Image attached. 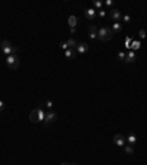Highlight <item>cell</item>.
Instances as JSON below:
<instances>
[{"label": "cell", "instance_id": "cell-1", "mask_svg": "<svg viewBox=\"0 0 147 165\" xmlns=\"http://www.w3.org/2000/svg\"><path fill=\"white\" fill-rule=\"evenodd\" d=\"M113 37V33L109 27H100L97 30V38L101 41H109Z\"/></svg>", "mask_w": 147, "mask_h": 165}, {"label": "cell", "instance_id": "cell-2", "mask_svg": "<svg viewBox=\"0 0 147 165\" xmlns=\"http://www.w3.org/2000/svg\"><path fill=\"white\" fill-rule=\"evenodd\" d=\"M1 52H3V55H4V56L16 55V53H18V47L12 46V44H10V41H7V40H3V41H1Z\"/></svg>", "mask_w": 147, "mask_h": 165}, {"label": "cell", "instance_id": "cell-3", "mask_svg": "<svg viewBox=\"0 0 147 165\" xmlns=\"http://www.w3.org/2000/svg\"><path fill=\"white\" fill-rule=\"evenodd\" d=\"M6 65H7V68L12 71L18 70V67H19V58L16 56V55H9V56H6Z\"/></svg>", "mask_w": 147, "mask_h": 165}, {"label": "cell", "instance_id": "cell-4", "mask_svg": "<svg viewBox=\"0 0 147 165\" xmlns=\"http://www.w3.org/2000/svg\"><path fill=\"white\" fill-rule=\"evenodd\" d=\"M44 117H46V112L43 111V108H38V109H35V111L31 114V121H32V122H43V121H44Z\"/></svg>", "mask_w": 147, "mask_h": 165}, {"label": "cell", "instance_id": "cell-5", "mask_svg": "<svg viewBox=\"0 0 147 165\" xmlns=\"http://www.w3.org/2000/svg\"><path fill=\"white\" fill-rule=\"evenodd\" d=\"M109 18H110L113 22H121L122 13H121V10H118V9H112V10H109Z\"/></svg>", "mask_w": 147, "mask_h": 165}, {"label": "cell", "instance_id": "cell-6", "mask_svg": "<svg viewBox=\"0 0 147 165\" xmlns=\"http://www.w3.org/2000/svg\"><path fill=\"white\" fill-rule=\"evenodd\" d=\"M56 118H57V114L53 112V111H49V112H46V117H44L43 124H44V125H49L50 122H54V121H56Z\"/></svg>", "mask_w": 147, "mask_h": 165}, {"label": "cell", "instance_id": "cell-7", "mask_svg": "<svg viewBox=\"0 0 147 165\" xmlns=\"http://www.w3.org/2000/svg\"><path fill=\"white\" fill-rule=\"evenodd\" d=\"M113 141H115V144L118 146V147H122L126 144V139L123 137L122 134H115V137H113Z\"/></svg>", "mask_w": 147, "mask_h": 165}, {"label": "cell", "instance_id": "cell-8", "mask_svg": "<svg viewBox=\"0 0 147 165\" xmlns=\"http://www.w3.org/2000/svg\"><path fill=\"white\" fill-rule=\"evenodd\" d=\"M88 44L87 43H78L76 44V47H75V52L78 53V55H84L85 52H88Z\"/></svg>", "mask_w": 147, "mask_h": 165}, {"label": "cell", "instance_id": "cell-9", "mask_svg": "<svg viewBox=\"0 0 147 165\" xmlns=\"http://www.w3.org/2000/svg\"><path fill=\"white\" fill-rule=\"evenodd\" d=\"M84 16H85L88 21H93V19L97 16V12H96L93 7H88V9H85V12H84Z\"/></svg>", "mask_w": 147, "mask_h": 165}, {"label": "cell", "instance_id": "cell-10", "mask_svg": "<svg viewBox=\"0 0 147 165\" xmlns=\"http://www.w3.org/2000/svg\"><path fill=\"white\" fill-rule=\"evenodd\" d=\"M110 30H112L113 34H119V33L122 31V24L121 22H113L112 24V27H110Z\"/></svg>", "mask_w": 147, "mask_h": 165}, {"label": "cell", "instance_id": "cell-11", "mask_svg": "<svg viewBox=\"0 0 147 165\" xmlns=\"http://www.w3.org/2000/svg\"><path fill=\"white\" fill-rule=\"evenodd\" d=\"M88 37L91 40L97 38V27L96 25H90V31H88Z\"/></svg>", "mask_w": 147, "mask_h": 165}, {"label": "cell", "instance_id": "cell-12", "mask_svg": "<svg viewBox=\"0 0 147 165\" xmlns=\"http://www.w3.org/2000/svg\"><path fill=\"white\" fill-rule=\"evenodd\" d=\"M137 143V136L134 134V133H129L128 136H126V144H131V146H134Z\"/></svg>", "mask_w": 147, "mask_h": 165}, {"label": "cell", "instance_id": "cell-13", "mask_svg": "<svg viewBox=\"0 0 147 165\" xmlns=\"http://www.w3.org/2000/svg\"><path fill=\"white\" fill-rule=\"evenodd\" d=\"M134 61H135V52H134V50H129V52L126 53L125 62H126V64H131V62H134Z\"/></svg>", "mask_w": 147, "mask_h": 165}, {"label": "cell", "instance_id": "cell-14", "mask_svg": "<svg viewBox=\"0 0 147 165\" xmlns=\"http://www.w3.org/2000/svg\"><path fill=\"white\" fill-rule=\"evenodd\" d=\"M123 152H125L126 155H132V153H134V146L125 144V146H123Z\"/></svg>", "mask_w": 147, "mask_h": 165}, {"label": "cell", "instance_id": "cell-15", "mask_svg": "<svg viewBox=\"0 0 147 165\" xmlns=\"http://www.w3.org/2000/svg\"><path fill=\"white\" fill-rule=\"evenodd\" d=\"M66 43H68V47H69V49H74V50H75V47H76V44H78V43L75 41V38H72V37H71V38H68V40H66Z\"/></svg>", "mask_w": 147, "mask_h": 165}, {"label": "cell", "instance_id": "cell-16", "mask_svg": "<svg viewBox=\"0 0 147 165\" xmlns=\"http://www.w3.org/2000/svg\"><path fill=\"white\" fill-rule=\"evenodd\" d=\"M76 16H69V19H68V24H69V27L71 28H75L76 27Z\"/></svg>", "mask_w": 147, "mask_h": 165}, {"label": "cell", "instance_id": "cell-17", "mask_svg": "<svg viewBox=\"0 0 147 165\" xmlns=\"http://www.w3.org/2000/svg\"><path fill=\"white\" fill-rule=\"evenodd\" d=\"M65 56H66L68 59L75 58V50H74V49H68V50H65Z\"/></svg>", "mask_w": 147, "mask_h": 165}, {"label": "cell", "instance_id": "cell-18", "mask_svg": "<svg viewBox=\"0 0 147 165\" xmlns=\"http://www.w3.org/2000/svg\"><path fill=\"white\" fill-rule=\"evenodd\" d=\"M101 6H103V3H101V1H98V0H94V1H93V9H94V10H96V9L100 10V9H101Z\"/></svg>", "mask_w": 147, "mask_h": 165}, {"label": "cell", "instance_id": "cell-19", "mask_svg": "<svg viewBox=\"0 0 147 165\" xmlns=\"http://www.w3.org/2000/svg\"><path fill=\"white\" fill-rule=\"evenodd\" d=\"M121 19H122L125 24H129V22H131V16H129V15H122V18H121Z\"/></svg>", "mask_w": 147, "mask_h": 165}, {"label": "cell", "instance_id": "cell-20", "mask_svg": "<svg viewBox=\"0 0 147 165\" xmlns=\"http://www.w3.org/2000/svg\"><path fill=\"white\" fill-rule=\"evenodd\" d=\"M118 58H119L121 61H125V58H126V53H125V52H119V53H118Z\"/></svg>", "mask_w": 147, "mask_h": 165}, {"label": "cell", "instance_id": "cell-21", "mask_svg": "<svg viewBox=\"0 0 147 165\" xmlns=\"http://www.w3.org/2000/svg\"><path fill=\"white\" fill-rule=\"evenodd\" d=\"M97 15L100 16V18H104V16H106V10L100 9V10H97Z\"/></svg>", "mask_w": 147, "mask_h": 165}, {"label": "cell", "instance_id": "cell-22", "mask_svg": "<svg viewBox=\"0 0 147 165\" xmlns=\"http://www.w3.org/2000/svg\"><path fill=\"white\" fill-rule=\"evenodd\" d=\"M60 47H62V50H68V49H69L66 41H60Z\"/></svg>", "mask_w": 147, "mask_h": 165}, {"label": "cell", "instance_id": "cell-23", "mask_svg": "<svg viewBox=\"0 0 147 165\" xmlns=\"http://www.w3.org/2000/svg\"><path fill=\"white\" fill-rule=\"evenodd\" d=\"M51 106H53V102H51V100H47V102H46V108L51 109Z\"/></svg>", "mask_w": 147, "mask_h": 165}, {"label": "cell", "instance_id": "cell-24", "mask_svg": "<svg viewBox=\"0 0 147 165\" xmlns=\"http://www.w3.org/2000/svg\"><path fill=\"white\" fill-rule=\"evenodd\" d=\"M104 4L110 7V6H113V1H112V0H106V1H104Z\"/></svg>", "mask_w": 147, "mask_h": 165}, {"label": "cell", "instance_id": "cell-25", "mask_svg": "<svg viewBox=\"0 0 147 165\" xmlns=\"http://www.w3.org/2000/svg\"><path fill=\"white\" fill-rule=\"evenodd\" d=\"M138 36H140V38H144V37H146V31H144V30H141Z\"/></svg>", "mask_w": 147, "mask_h": 165}, {"label": "cell", "instance_id": "cell-26", "mask_svg": "<svg viewBox=\"0 0 147 165\" xmlns=\"http://www.w3.org/2000/svg\"><path fill=\"white\" fill-rule=\"evenodd\" d=\"M4 109V103H3V100H0V111H3Z\"/></svg>", "mask_w": 147, "mask_h": 165}, {"label": "cell", "instance_id": "cell-27", "mask_svg": "<svg viewBox=\"0 0 147 165\" xmlns=\"http://www.w3.org/2000/svg\"><path fill=\"white\" fill-rule=\"evenodd\" d=\"M75 33H76V30H75V28H71V34H72V36H74Z\"/></svg>", "mask_w": 147, "mask_h": 165}, {"label": "cell", "instance_id": "cell-28", "mask_svg": "<svg viewBox=\"0 0 147 165\" xmlns=\"http://www.w3.org/2000/svg\"><path fill=\"white\" fill-rule=\"evenodd\" d=\"M60 165H75V164H68V162H62Z\"/></svg>", "mask_w": 147, "mask_h": 165}, {"label": "cell", "instance_id": "cell-29", "mask_svg": "<svg viewBox=\"0 0 147 165\" xmlns=\"http://www.w3.org/2000/svg\"><path fill=\"white\" fill-rule=\"evenodd\" d=\"M75 165H76V164H75Z\"/></svg>", "mask_w": 147, "mask_h": 165}]
</instances>
